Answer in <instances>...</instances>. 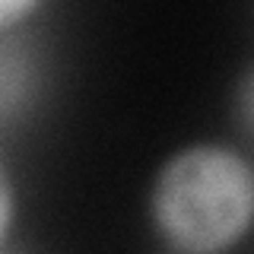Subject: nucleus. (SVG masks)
<instances>
[{"label":"nucleus","instance_id":"nucleus-1","mask_svg":"<svg viewBox=\"0 0 254 254\" xmlns=\"http://www.w3.org/2000/svg\"><path fill=\"white\" fill-rule=\"evenodd\" d=\"M149 216L175 251H226L254 222V169L219 143L185 146L159 169Z\"/></svg>","mask_w":254,"mask_h":254},{"label":"nucleus","instance_id":"nucleus-2","mask_svg":"<svg viewBox=\"0 0 254 254\" xmlns=\"http://www.w3.org/2000/svg\"><path fill=\"white\" fill-rule=\"evenodd\" d=\"M13 185H10V175H6V169L0 165V245H3V238L6 232H10V226H13Z\"/></svg>","mask_w":254,"mask_h":254},{"label":"nucleus","instance_id":"nucleus-3","mask_svg":"<svg viewBox=\"0 0 254 254\" xmlns=\"http://www.w3.org/2000/svg\"><path fill=\"white\" fill-rule=\"evenodd\" d=\"M42 0H0V32L22 22Z\"/></svg>","mask_w":254,"mask_h":254},{"label":"nucleus","instance_id":"nucleus-4","mask_svg":"<svg viewBox=\"0 0 254 254\" xmlns=\"http://www.w3.org/2000/svg\"><path fill=\"white\" fill-rule=\"evenodd\" d=\"M235 105H238V118H242V124L254 133V70L242 79V86H238Z\"/></svg>","mask_w":254,"mask_h":254}]
</instances>
